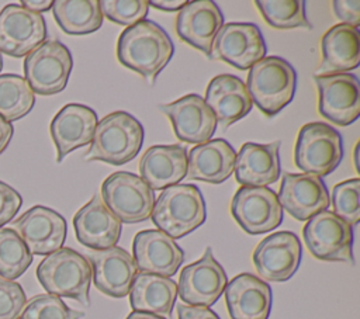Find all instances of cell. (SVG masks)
<instances>
[{"label":"cell","mask_w":360,"mask_h":319,"mask_svg":"<svg viewBox=\"0 0 360 319\" xmlns=\"http://www.w3.org/2000/svg\"><path fill=\"white\" fill-rule=\"evenodd\" d=\"M52 4L53 1L51 0H45V1H32V0H28V1H21L20 6L32 11V13H37V14H41L42 11H48L49 8H52Z\"/></svg>","instance_id":"ee69618b"},{"label":"cell","mask_w":360,"mask_h":319,"mask_svg":"<svg viewBox=\"0 0 360 319\" xmlns=\"http://www.w3.org/2000/svg\"><path fill=\"white\" fill-rule=\"evenodd\" d=\"M37 278L48 294L66 297L90 305V261L70 247H60L48 254L37 267Z\"/></svg>","instance_id":"277c9868"},{"label":"cell","mask_w":360,"mask_h":319,"mask_svg":"<svg viewBox=\"0 0 360 319\" xmlns=\"http://www.w3.org/2000/svg\"><path fill=\"white\" fill-rule=\"evenodd\" d=\"M322 60L318 74L349 73L359 66L360 32L359 28L338 24L329 28L321 39Z\"/></svg>","instance_id":"f1b7e54d"},{"label":"cell","mask_w":360,"mask_h":319,"mask_svg":"<svg viewBox=\"0 0 360 319\" xmlns=\"http://www.w3.org/2000/svg\"><path fill=\"white\" fill-rule=\"evenodd\" d=\"M342 157V136L335 128L319 121L301 126L294 148V162L300 170L318 177L328 176Z\"/></svg>","instance_id":"8992f818"},{"label":"cell","mask_w":360,"mask_h":319,"mask_svg":"<svg viewBox=\"0 0 360 319\" xmlns=\"http://www.w3.org/2000/svg\"><path fill=\"white\" fill-rule=\"evenodd\" d=\"M72 67L70 51L59 41H45L25 56L24 79L32 93L53 96L66 87Z\"/></svg>","instance_id":"ba28073f"},{"label":"cell","mask_w":360,"mask_h":319,"mask_svg":"<svg viewBox=\"0 0 360 319\" xmlns=\"http://www.w3.org/2000/svg\"><path fill=\"white\" fill-rule=\"evenodd\" d=\"M14 134V128L11 125V122L6 121L1 115H0V155L6 150V148L8 146L11 138Z\"/></svg>","instance_id":"b9f144b4"},{"label":"cell","mask_w":360,"mask_h":319,"mask_svg":"<svg viewBox=\"0 0 360 319\" xmlns=\"http://www.w3.org/2000/svg\"><path fill=\"white\" fill-rule=\"evenodd\" d=\"M280 141L270 143L246 142L235 159V178L240 185L266 187L280 177Z\"/></svg>","instance_id":"d4e9b609"},{"label":"cell","mask_w":360,"mask_h":319,"mask_svg":"<svg viewBox=\"0 0 360 319\" xmlns=\"http://www.w3.org/2000/svg\"><path fill=\"white\" fill-rule=\"evenodd\" d=\"M1 67H3V58H1V53H0V70H1Z\"/></svg>","instance_id":"7dc6e473"},{"label":"cell","mask_w":360,"mask_h":319,"mask_svg":"<svg viewBox=\"0 0 360 319\" xmlns=\"http://www.w3.org/2000/svg\"><path fill=\"white\" fill-rule=\"evenodd\" d=\"M97 122L93 108L77 103L63 105L49 125L56 148V162L60 163L72 150L89 145L93 141Z\"/></svg>","instance_id":"44dd1931"},{"label":"cell","mask_w":360,"mask_h":319,"mask_svg":"<svg viewBox=\"0 0 360 319\" xmlns=\"http://www.w3.org/2000/svg\"><path fill=\"white\" fill-rule=\"evenodd\" d=\"M46 39V24L41 14L20 4H7L0 11V53L27 56Z\"/></svg>","instance_id":"5bb4252c"},{"label":"cell","mask_w":360,"mask_h":319,"mask_svg":"<svg viewBox=\"0 0 360 319\" xmlns=\"http://www.w3.org/2000/svg\"><path fill=\"white\" fill-rule=\"evenodd\" d=\"M177 298V284L169 278L149 273H138L129 289L134 311L170 318Z\"/></svg>","instance_id":"f546056e"},{"label":"cell","mask_w":360,"mask_h":319,"mask_svg":"<svg viewBox=\"0 0 360 319\" xmlns=\"http://www.w3.org/2000/svg\"><path fill=\"white\" fill-rule=\"evenodd\" d=\"M83 316V312L69 308L59 297L38 294L28 299L18 319H80Z\"/></svg>","instance_id":"e575fe53"},{"label":"cell","mask_w":360,"mask_h":319,"mask_svg":"<svg viewBox=\"0 0 360 319\" xmlns=\"http://www.w3.org/2000/svg\"><path fill=\"white\" fill-rule=\"evenodd\" d=\"M89 260L91 278L98 291L112 298H124L129 294L138 268L127 250L118 246L91 250Z\"/></svg>","instance_id":"ffe728a7"},{"label":"cell","mask_w":360,"mask_h":319,"mask_svg":"<svg viewBox=\"0 0 360 319\" xmlns=\"http://www.w3.org/2000/svg\"><path fill=\"white\" fill-rule=\"evenodd\" d=\"M174 52L167 32L150 20H142L124 30L117 42L121 65L153 83Z\"/></svg>","instance_id":"6da1fadb"},{"label":"cell","mask_w":360,"mask_h":319,"mask_svg":"<svg viewBox=\"0 0 360 319\" xmlns=\"http://www.w3.org/2000/svg\"><path fill=\"white\" fill-rule=\"evenodd\" d=\"M255 4L264 21L273 28L291 30L302 27L311 30L305 15V4L301 0H256Z\"/></svg>","instance_id":"836d02e7"},{"label":"cell","mask_w":360,"mask_h":319,"mask_svg":"<svg viewBox=\"0 0 360 319\" xmlns=\"http://www.w3.org/2000/svg\"><path fill=\"white\" fill-rule=\"evenodd\" d=\"M359 190L360 180L352 178L336 184L332 191V212L346 221L350 226L357 225L360 221Z\"/></svg>","instance_id":"d590c367"},{"label":"cell","mask_w":360,"mask_h":319,"mask_svg":"<svg viewBox=\"0 0 360 319\" xmlns=\"http://www.w3.org/2000/svg\"><path fill=\"white\" fill-rule=\"evenodd\" d=\"M335 15L342 21V24L359 28L360 24V1L357 0H335L332 3Z\"/></svg>","instance_id":"ab89813d"},{"label":"cell","mask_w":360,"mask_h":319,"mask_svg":"<svg viewBox=\"0 0 360 319\" xmlns=\"http://www.w3.org/2000/svg\"><path fill=\"white\" fill-rule=\"evenodd\" d=\"M277 198L281 208L297 221H308L330 205L325 183L309 173H284Z\"/></svg>","instance_id":"ac0fdd59"},{"label":"cell","mask_w":360,"mask_h":319,"mask_svg":"<svg viewBox=\"0 0 360 319\" xmlns=\"http://www.w3.org/2000/svg\"><path fill=\"white\" fill-rule=\"evenodd\" d=\"M177 315L179 319H219V316L210 308L183 304L177 306Z\"/></svg>","instance_id":"60d3db41"},{"label":"cell","mask_w":360,"mask_h":319,"mask_svg":"<svg viewBox=\"0 0 360 319\" xmlns=\"http://www.w3.org/2000/svg\"><path fill=\"white\" fill-rule=\"evenodd\" d=\"M302 236L309 253L325 261L354 263L353 257V226L329 209L311 216Z\"/></svg>","instance_id":"9c48e42d"},{"label":"cell","mask_w":360,"mask_h":319,"mask_svg":"<svg viewBox=\"0 0 360 319\" xmlns=\"http://www.w3.org/2000/svg\"><path fill=\"white\" fill-rule=\"evenodd\" d=\"M204 101L222 128L246 117L253 105L246 84L233 74H218L211 79Z\"/></svg>","instance_id":"484cf974"},{"label":"cell","mask_w":360,"mask_h":319,"mask_svg":"<svg viewBox=\"0 0 360 319\" xmlns=\"http://www.w3.org/2000/svg\"><path fill=\"white\" fill-rule=\"evenodd\" d=\"M150 218L159 230L180 239L205 222L204 197L194 184L170 185L159 194Z\"/></svg>","instance_id":"3957f363"},{"label":"cell","mask_w":360,"mask_h":319,"mask_svg":"<svg viewBox=\"0 0 360 319\" xmlns=\"http://www.w3.org/2000/svg\"><path fill=\"white\" fill-rule=\"evenodd\" d=\"M236 153L225 139H210L187 152L188 180L219 184L233 173Z\"/></svg>","instance_id":"4316f807"},{"label":"cell","mask_w":360,"mask_h":319,"mask_svg":"<svg viewBox=\"0 0 360 319\" xmlns=\"http://www.w3.org/2000/svg\"><path fill=\"white\" fill-rule=\"evenodd\" d=\"M264 55V38L256 24L228 22L218 31L210 58L224 60L239 70H246L263 59Z\"/></svg>","instance_id":"4fadbf2b"},{"label":"cell","mask_w":360,"mask_h":319,"mask_svg":"<svg viewBox=\"0 0 360 319\" xmlns=\"http://www.w3.org/2000/svg\"><path fill=\"white\" fill-rule=\"evenodd\" d=\"M22 204V198L11 185L0 181V229L13 221Z\"/></svg>","instance_id":"f35d334b"},{"label":"cell","mask_w":360,"mask_h":319,"mask_svg":"<svg viewBox=\"0 0 360 319\" xmlns=\"http://www.w3.org/2000/svg\"><path fill=\"white\" fill-rule=\"evenodd\" d=\"M319 114L330 122L346 126L360 115V84L352 73L316 74Z\"/></svg>","instance_id":"7c38bea8"},{"label":"cell","mask_w":360,"mask_h":319,"mask_svg":"<svg viewBox=\"0 0 360 319\" xmlns=\"http://www.w3.org/2000/svg\"><path fill=\"white\" fill-rule=\"evenodd\" d=\"M98 4L103 17L127 27L145 20L149 11V1L146 0H101Z\"/></svg>","instance_id":"8d00e7d4"},{"label":"cell","mask_w":360,"mask_h":319,"mask_svg":"<svg viewBox=\"0 0 360 319\" xmlns=\"http://www.w3.org/2000/svg\"><path fill=\"white\" fill-rule=\"evenodd\" d=\"M35 104V96L24 77L14 73L0 74V115L8 121L25 117Z\"/></svg>","instance_id":"1f68e13d"},{"label":"cell","mask_w":360,"mask_h":319,"mask_svg":"<svg viewBox=\"0 0 360 319\" xmlns=\"http://www.w3.org/2000/svg\"><path fill=\"white\" fill-rule=\"evenodd\" d=\"M159 110L170 119L181 142L200 145L210 141L215 132V115L198 94H186L173 103L162 104Z\"/></svg>","instance_id":"d6986e66"},{"label":"cell","mask_w":360,"mask_h":319,"mask_svg":"<svg viewBox=\"0 0 360 319\" xmlns=\"http://www.w3.org/2000/svg\"><path fill=\"white\" fill-rule=\"evenodd\" d=\"M354 167L357 169V146L354 148Z\"/></svg>","instance_id":"bcb514c9"},{"label":"cell","mask_w":360,"mask_h":319,"mask_svg":"<svg viewBox=\"0 0 360 319\" xmlns=\"http://www.w3.org/2000/svg\"><path fill=\"white\" fill-rule=\"evenodd\" d=\"M52 13L60 30L70 35L91 34L103 24L97 0H56L52 4Z\"/></svg>","instance_id":"4dcf8cb0"},{"label":"cell","mask_w":360,"mask_h":319,"mask_svg":"<svg viewBox=\"0 0 360 319\" xmlns=\"http://www.w3.org/2000/svg\"><path fill=\"white\" fill-rule=\"evenodd\" d=\"M143 126L131 114L115 111L97 122L86 160H100L112 166L131 162L143 143Z\"/></svg>","instance_id":"7a4b0ae2"},{"label":"cell","mask_w":360,"mask_h":319,"mask_svg":"<svg viewBox=\"0 0 360 319\" xmlns=\"http://www.w3.org/2000/svg\"><path fill=\"white\" fill-rule=\"evenodd\" d=\"M32 263V254L25 243L11 228L0 229V277L15 280L21 277Z\"/></svg>","instance_id":"d6a6232c"},{"label":"cell","mask_w":360,"mask_h":319,"mask_svg":"<svg viewBox=\"0 0 360 319\" xmlns=\"http://www.w3.org/2000/svg\"><path fill=\"white\" fill-rule=\"evenodd\" d=\"M141 178L152 190L179 184L187 173V150L180 145L150 146L139 162Z\"/></svg>","instance_id":"83f0119b"},{"label":"cell","mask_w":360,"mask_h":319,"mask_svg":"<svg viewBox=\"0 0 360 319\" xmlns=\"http://www.w3.org/2000/svg\"><path fill=\"white\" fill-rule=\"evenodd\" d=\"M13 228L31 254L48 256L59 250L66 239L65 218L44 205H34L13 222Z\"/></svg>","instance_id":"9a60e30c"},{"label":"cell","mask_w":360,"mask_h":319,"mask_svg":"<svg viewBox=\"0 0 360 319\" xmlns=\"http://www.w3.org/2000/svg\"><path fill=\"white\" fill-rule=\"evenodd\" d=\"M226 284L224 267L215 260L211 247H207L197 261L180 271L177 294L188 305L210 308L219 299Z\"/></svg>","instance_id":"8fae6325"},{"label":"cell","mask_w":360,"mask_h":319,"mask_svg":"<svg viewBox=\"0 0 360 319\" xmlns=\"http://www.w3.org/2000/svg\"><path fill=\"white\" fill-rule=\"evenodd\" d=\"M231 214L249 235L270 232L283 222V208L269 187L242 185L232 198Z\"/></svg>","instance_id":"30bf717a"},{"label":"cell","mask_w":360,"mask_h":319,"mask_svg":"<svg viewBox=\"0 0 360 319\" xmlns=\"http://www.w3.org/2000/svg\"><path fill=\"white\" fill-rule=\"evenodd\" d=\"M25 304L27 297L22 287L0 277V319H18Z\"/></svg>","instance_id":"74e56055"},{"label":"cell","mask_w":360,"mask_h":319,"mask_svg":"<svg viewBox=\"0 0 360 319\" xmlns=\"http://www.w3.org/2000/svg\"><path fill=\"white\" fill-rule=\"evenodd\" d=\"M101 201L121 223H136L150 216L155 194L139 176L115 171L101 184Z\"/></svg>","instance_id":"52a82bcc"},{"label":"cell","mask_w":360,"mask_h":319,"mask_svg":"<svg viewBox=\"0 0 360 319\" xmlns=\"http://www.w3.org/2000/svg\"><path fill=\"white\" fill-rule=\"evenodd\" d=\"M125 319H165V318L158 316V315H153V313H148V312L132 311Z\"/></svg>","instance_id":"f6af8a7d"},{"label":"cell","mask_w":360,"mask_h":319,"mask_svg":"<svg viewBox=\"0 0 360 319\" xmlns=\"http://www.w3.org/2000/svg\"><path fill=\"white\" fill-rule=\"evenodd\" d=\"M295 87L297 73L280 56H264L249 69L246 90L252 103L267 117L276 115L292 101Z\"/></svg>","instance_id":"5b68a950"},{"label":"cell","mask_w":360,"mask_h":319,"mask_svg":"<svg viewBox=\"0 0 360 319\" xmlns=\"http://www.w3.org/2000/svg\"><path fill=\"white\" fill-rule=\"evenodd\" d=\"M271 288L250 273L233 277L225 287L231 319H267L271 311Z\"/></svg>","instance_id":"cb8c5ba5"},{"label":"cell","mask_w":360,"mask_h":319,"mask_svg":"<svg viewBox=\"0 0 360 319\" xmlns=\"http://www.w3.org/2000/svg\"><path fill=\"white\" fill-rule=\"evenodd\" d=\"M301 242L290 230H281L264 237L253 252V264L259 275L267 281L290 280L300 267Z\"/></svg>","instance_id":"2e32d148"},{"label":"cell","mask_w":360,"mask_h":319,"mask_svg":"<svg viewBox=\"0 0 360 319\" xmlns=\"http://www.w3.org/2000/svg\"><path fill=\"white\" fill-rule=\"evenodd\" d=\"M73 228L77 240L93 250H103L115 246L121 236L122 223L104 205L98 195H94L73 216Z\"/></svg>","instance_id":"603a6c76"},{"label":"cell","mask_w":360,"mask_h":319,"mask_svg":"<svg viewBox=\"0 0 360 319\" xmlns=\"http://www.w3.org/2000/svg\"><path fill=\"white\" fill-rule=\"evenodd\" d=\"M132 257L139 273L172 277L184 261L183 249L159 229H145L135 235Z\"/></svg>","instance_id":"e0dca14e"},{"label":"cell","mask_w":360,"mask_h":319,"mask_svg":"<svg viewBox=\"0 0 360 319\" xmlns=\"http://www.w3.org/2000/svg\"><path fill=\"white\" fill-rule=\"evenodd\" d=\"M224 25V15L211 0L187 1L176 17V32L180 39L195 49L211 55L214 39Z\"/></svg>","instance_id":"7402d4cb"},{"label":"cell","mask_w":360,"mask_h":319,"mask_svg":"<svg viewBox=\"0 0 360 319\" xmlns=\"http://www.w3.org/2000/svg\"><path fill=\"white\" fill-rule=\"evenodd\" d=\"M187 4V1L184 0H158V1H149V6H153L158 10L162 11H180L184 6Z\"/></svg>","instance_id":"7bdbcfd3"}]
</instances>
